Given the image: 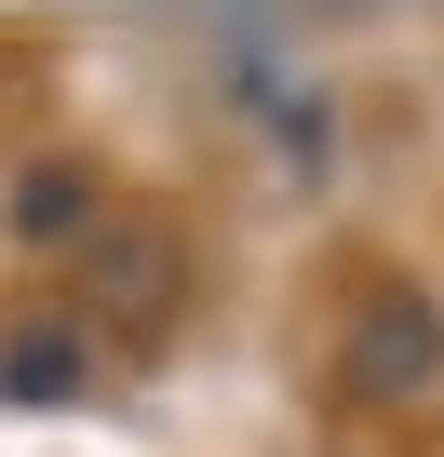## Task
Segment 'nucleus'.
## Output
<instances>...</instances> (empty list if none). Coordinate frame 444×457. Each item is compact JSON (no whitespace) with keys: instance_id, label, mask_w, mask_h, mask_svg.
I'll use <instances>...</instances> for the list:
<instances>
[{"instance_id":"f257e3e1","label":"nucleus","mask_w":444,"mask_h":457,"mask_svg":"<svg viewBox=\"0 0 444 457\" xmlns=\"http://www.w3.org/2000/svg\"><path fill=\"white\" fill-rule=\"evenodd\" d=\"M337 363H350V390H364V403H431V390H444V310H431V296H404V283H377V296L350 310Z\"/></svg>"},{"instance_id":"f03ea898","label":"nucleus","mask_w":444,"mask_h":457,"mask_svg":"<svg viewBox=\"0 0 444 457\" xmlns=\"http://www.w3.org/2000/svg\"><path fill=\"white\" fill-rule=\"evenodd\" d=\"M0 403H95V323H14L0 337Z\"/></svg>"},{"instance_id":"7ed1b4c3","label":"nucleus","mask_w":444,"mask_h":457,"mask_svg":"<svg viewBox=\"0 0 444 457\" xmlns=\"http://www.w3.org/2000/svg\"><path fill=\"white\" fill-rule=\"evenodd\" d=\"M95 310H121V323H162L175 310V243H162V228H108V243H95Z\"/></svg>"},{"instance_id":"20e7f679","label":"nucleus","mask_w":444,"mask_h":457,"mask_svg":"<svg viewBox=\"0 0 444 457\" xmlns=\"http://www.w3.org/2000/svg\"><path fill=\"white\" fill-rule=\"evenodd\" d=\"M14 228H28V243H68V228H95V188H81V175H54V162H41V175H28V188H14Z\"/></svg>"}]
</instances>
